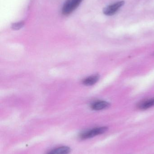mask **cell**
<instances>
[{
  "mask_svg": "<svg viewBox=\"0 0 154 154\" xmlns=\"http://www.w3.org/2000/svg\"><path fill=\"white\" fill-rule=\"evenodd\" d=\"M124 4V1H119L112 4L104 9L103 12L104 14L108 16H112L120 9Z\"/></svg>",
  "mask_w": 154,
  "mask_h": 154,
  "instance_id": "3",
  "label": "cell"
},
{
  "mask_svg": "<svg viewBox=\"0 0 154 154\" xmlns=\"http://www.w3.org/2000/svg\"><path fill=\"white\" fill-rule=\"evenodd\" d=\"M24 25V23L23 22L15 23L12 25V28L14 30H19L22 28Z\"/></svg>",
  "mask_w": 154,
  "mask_h": 154,
  "instance_id": "7",
  "label": "cell"
},
{
  "mask_svg": "<svg viewBox=\"0 0 154 154\" xmlns=\"http://www.w3.org/2000/svg\"><path fill=\"white\" fill-rule=\"evenodd\" d=\"M110 104L105 101H98L95 102L91 106V108L95 110H100L107 108Z\"/></svg>",
  "mask_w": 154,
  "mask_h": 154,
  "instance_id": "4",
  "label": "cell"
},
{
  "mask_svg": "<svg viewBox=\"0 0 154 154\" xmlns=\"http://www.w3.org/2000/svg\"><path fill=\"white\" fill-rule=\"evenodd\" d=\"M108 128L107 127H101L96 128L91 130H88L80 134V138L81 139H86L92 138L94 137L104 134L107 131Z\"/></svg>",
  "mask_w": 154,
  "mask_h": 154,
  "instance_id": "2",
  "label": "cell"
},
{
  "mask_svg": "<svg viewBox=\"0 0 154 154\" xmlns=\"http://www.w3.org/2000/svg\"><path fill=\"white\" fill-rule=\"evenodd\" d=\"M99 76L98 75H95L88 77L83 80V84L86 86H92L98 81Z\"/></svg>",
  "mask_w": 154,
  "mask_h": 154,
  "instance_id": "6",
  "label": "cell"
},
{
  "mask_svg": "<svg viewBox=\"0 0 154 154\" xmlns=\"http://www.w3.org/2000/svg\"><path fill=\"white\" fill-rule=\"evenodd\" d=\"M83 0H67L63 5L62 13L68 15L74 11L80 5Z\"/></svg>",
  "mask_w": 154,
  "mask_h": 154,
  "instance_id": "1",
  "label": "cell"
},
{
  "mask_svg": "<svg viewBox=\"0 0 154 154\" xmlns=\"http://www.w3.org/2000/svg\"><path fill=\"white\" fill-rule=\"evenodd\" d=\"M71 149L68 146H63L55 148L50 151L47 154H69Z\"/></svg>",
  "mask_w": 154,
  "mask_h": 154,
  "instance_id": "5",
  "label": "cell"
}]
</instances>
